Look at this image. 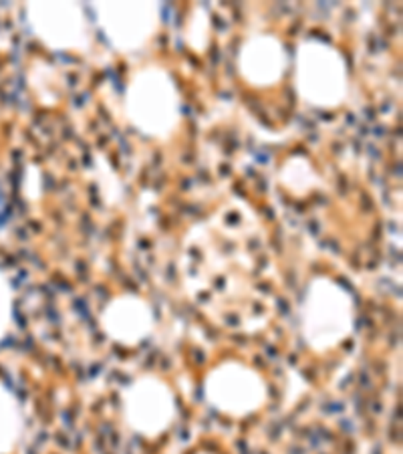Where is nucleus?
Segmentation results:
<instances>
[{"mask_svg": "<svg viewBox=\"0 0 403 454\" xmlns=\"http://www.w3.org/2000/svg\"><path fill=\"white\" fill-rule=\"evenodd\" d=\"M14 441H17V416L6 394L0 390V454L11 450Z\"/></svg>", "mask_w": 403, "mask_h": 454, "instance_id": "nucleus-1", "label": "nucleus"}, {"mask_svg": "<svg viewBox=\"0 0 403 454\" xmlns=\"http://www.w3.org/2000/svg\"><path fill=\"white\" fill-rule=\"evenodd\" d=\"M6 307H9V301H6V295L3 287H0V333H3L4 321H6Z\"/></svg>", "mask_w": 403, "mask_h": 454, "instance_id": "nucleus-2", "label": "nucleus"}]
</instances>
